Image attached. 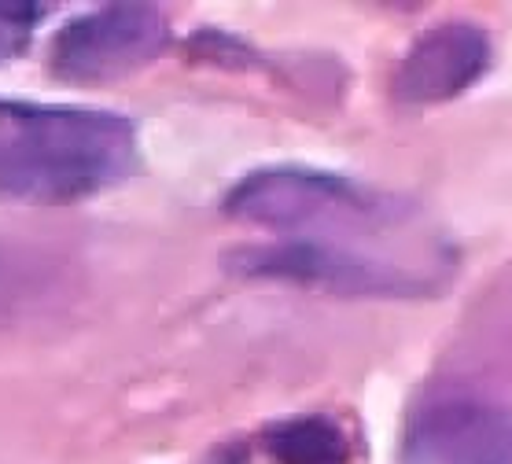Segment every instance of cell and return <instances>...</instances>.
I'll return each mask as SVG.
<instances>
[{
	"label": "cell",
	"instance_id": "obj_2",
	"mask_svg": "<svg viewBox=\"0 0 512 464\" xmlns=\"http://www.w3.org/2000/svg\"><path fill=\"white\" fill-rule=\"evenodd\" d=\"M140 163L133 122L115 111L0 96V196L63 207L122 185Z\"/></svg>",
	"mask_w": 512,
	"mask_h": 464
},
{
	"label": "cell",
	"instance_id": "obj_7",
	"mask_svg": "<svg viewBox=\"0 0 512 464\" xmlns=\"http://www.w3.org/2000/svg\"><path fill=\"white\" fill-rule=\"evenodd\" d=\"M266 450L277 464H347V439L325 417H291L269 428Z\"/></svg>",
	"mask_w": 512,
	"mask_h": 464
},
{
	"label": "cell",
	"instance_id": "obj_8",
	"mask_svg": "<svg viewBox=\"0 0 512 464\" xmlns=\"http://www.w3.org/2000/svg\"><path fill=\"white\" fill-rule=\"evenodd\" d=\"M41 15H45L41 4H30V0H0V63L12 59L30 41Z\"/></svg>",
	"mask_w": 512,
	"mask_h": 464
},
{
	"label": "cell",
	"instance_id": "obj_3",
	"mask_svg": "<svg viewBox=\"0 0 512 464\" xmlns=\"http://www.w3.org/2000/svg\"><path fill=\"white\" fill-rule=\"evenodd\" d=\"M225 266L240 277L288 280V284L332 291V295H369V299H420V295H435L446 284L443 277H431L424 269L402 266V262L361 255L321 240H295V236L229 251Z\"/></svg>",
	"mask_w": 512,
	"mask_h": 464
},
{
	"label": "cell",
	"instance_id": "obj_4",
	"mask_svg": "<svg viewBox=\"0 0 512 464\" xmlns=\"http://www.w3.org/2000/svg\"><path fill=\"white\" fill-rule=\"evenodd\" d=\"M166 37V19L152 4H107L59 30L48 67L74 85L111 82L163 56Z\"/></svg>",
	"mask_w": 512,
	"mask_h": 464
},
{
	"label": "cell",
	"instance_id": "obj_6",
	"mask_svg": "<svg viewBox=\"0 0 512 464\" xmlns=\"http://www.w3.org/2000/svg\"><path fill=\"white\" fill-rule=\"evenodd\" d=\"M490 63V41L479 26L446 23L435 26L409 48L395 74V96L406 104H439L454 100L479 82Z\"/></svg>",
	"mask_w": 512,
	"mask_h": 464
},
{
	"label": "cell",
	"instance_id": "obj_1",
	"mask_svg": "<svg viewBox=\"0 0 512 464\" xmlns=\"http://www.w3.org/2000/svg\"><path fill=\"white\" fill-rule=\"evenodd\" d=\"M225 210L240 221L295 232V240L347 247L424 269L431 277L446 280L454 269L450 247L424 225L409 199L306 166H269L247 174L225 196Z\"/></svg>",
	"mask_w": 512,
	"mask_h": 464
},
{
	"label": "cell",
	"instance_id": "obj_5",
	"mask_svg": "<svg viewBox=\"0 0 512 464\" xmlns=\"http://www.w3.org/2000/svg\"><path fill=\"white\" fill-rule=\"evenodd\" d=\"M413 464H512V417L479 402H439L409 428Z\"/></svg>",
	"mask_w": 512,
	"mask_h": 464
}]
</instances>
